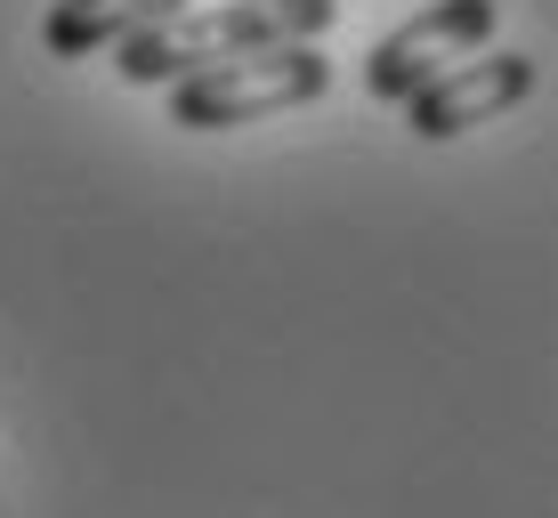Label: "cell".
I'll return each mask as SVG.
<instances>
[{
    "label": "cell",
    "instance_id": "cell-1",
    "mask_svg": "<svg viewBox=\"0 0 558 518\" xmlns=\"http://www.w3.org/2000/svg\"><path fill=\"white\" fill-rule=\"evenodd\" d=\"M340 16V0H219V9H170L154 16L146 33L122 41V82L162 89L195 65H219V57H252L276 41H316L324 25Z\"/></svg>",
    "mask_w": 558,
    "mask_h": 518
},
{
    "label": "cell",
    "instance_id": "cell-2",
    "mask_svg": "<svg viewBox=\"0 0 558 518\" xmlns=\"http://www.w3.org/2000/svg\"><path fill=\"white\" fill-rule=\"evenodd\" d=\"M162 89H170V122L179 130H235V122L316 106L332 89V57H316V41H276V49H252V57L195 65Z\"/></svg>",
    "mask_w": 558,
    "mask_h": 518
},
{
    "label": "cell",
    "instance_id": "cell-3",
    "mask_svg": "<svg viewBox=\"0 0 558 518\" xmlns=\"http://www.w3.org/2000/svg\"><path fill=\"white\" fill-rule=\"evenodd\" d=\"M534 82H543V65H534L526 49H470V57H453L446 73H429V82L405 98V130L413 138H461V130L526 106Z\"/></svg>",
    "mask_w": 558,
    "mask_h": 518
},
{
    "label": "cell",
    "instance_id": "cell-4",
    "mask_svg": "<svg viewBox=\"0 0 558 518\" xmlns=\"http://www.w3.org/2000/svg\"><path fill=\"white\" fill-rule=\"evenodd\" d=\"M494 16H502V0H429V9L413 16V25H397L389 41L373 49V65H364V89H373L380 106H405L429 73H446L453 57L486 49Z\"/></svg>",
    "mask_w": 558,
    "mask_h": 518
},
{
    "label": "cell",
    "instance_id": "cell-5",
    "mask_svg": "<svg viewBox=\"0 0 558 518\" xmlns=\"http://www.w3.org/2000/svg\"><path fill=\"white\" fill-rule=\"evenodd\" d=\"M170 9H186V0H57L41 16V49L49 57H98V49H122L130 33H146Z\"/></svg>",
    "mask_w": 558,
    "mask_h": 518
}]
</instances>
